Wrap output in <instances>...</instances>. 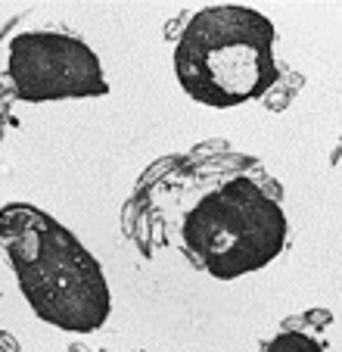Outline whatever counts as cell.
Returning <instances> with one entry per match:
<instances>
[{
  "instance_id": "obj_3",
  "label": "cell",
  "mask_w": 342,
  "mask_h": 352,
  "mask_svg": "<svg viewBox=\"0 0 342 352\" xmlns=\"http://www.w3.org/2000/svg\"><path fill=\"white\" fill-rule=\"evenodd\" d=\"M274 22L258 10H199L174 44V75L196 103L215 109L240 107L274 85Z\"/></svg>"
},
{
  "instance_id": "obj_5",
  "label": "cell",
  "mask_w": 342,
  "mask_h": 352,
  "mask_svg": "<svg viewBox=\"0 0 342 352\" xmlns=\"http://www.w3.org/2000/svg\"><path fill=\"white\" fill-rule=\"evenodd\" d=\"M262 352H323V343L302 331H283L271 343H264Z\"/></svg>"
},
{
  "instance_id": "obj_2",
  "label": "cell",
  "mask_w": 342,
  "mask_h": 352,
  "mask_svg": "<svg viewBox=\"0 0 342 352\" xmlns=\"http://www.w3.org/2000/svg\"><path fill=\"white\" fill-rule=\"evenodd\" d=\"M0 246L22 296L41 321L69 333H93L112 309L100 262L69 228L32 203L0 209Z\"/></svg>"
},
{
  "instance_id": "obj_4",
  "label": "cell",
  "mask_w": 342,
  "mask_h": 352,
  "mask_svg": "<svg viewBox=\"0 0 342 352\" xmlns=\"http://www.w3.org/2000/svg\"><path fill=\"white\" fill-rule=\"evenodd\" d=\"M7 78L25 103H50L69 97H103L109 81L97 54L66 32H25L13 38Z\"/></svg>"
},
{
  "instance_id": "obj_1",
  "label": "cell",
  "mask_w": 342,
  "mask_h": 352,
  "mask_svg": "<svg viewBox=\"0 0 342 352\" xmlns=\"http://www.w3.org/2000/svg\"><path fill=\"white\" fill-rule=\"evenodd\" d=\"M122 228L146 256L171 250L218 280L271 265L290 231L271 172L221 144L146 168L125 203Z\"/></svg>"
}]
</instances>
